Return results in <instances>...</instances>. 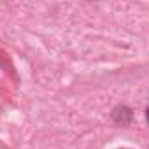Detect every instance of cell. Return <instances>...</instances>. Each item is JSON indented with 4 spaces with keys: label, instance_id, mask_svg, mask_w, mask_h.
I'll return each mask as SVG.
<instances>
[{
    "label": "cell",
    "instance_id": "cell-1",
    "mask_svg": "<svg viewBox=\"0 0 149 149\" xmlns=\"http://www.w3.org/2000/svg\"><path fill=\"white\" fill-rule=\"evenodd\" d=\"M111 118L114 121V125L118 126H130L133 121V109L128 105H116L111 112Z\"/></svg>",
    "mask_w": 149,
    "mask_h": 149
}]
</instances>
